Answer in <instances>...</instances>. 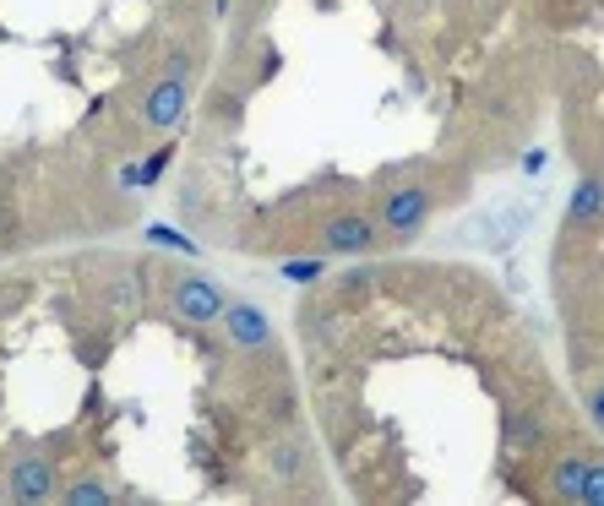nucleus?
<instances>
[{
  "label": "nucleus",
  "instance_id": "nucleus-2",
  "mask_svg": "<svg viewBox=\"0 0 604 506\" xmlns=\"http://www.w3.org/2000/svg\"><path fill=\"white\" fill-rule=\"evenodd\" d=\"M425 213H430V191H425V185H403V191H392L387 207H381V218H387L392 234H414L419 224H425Z\"/></svg>",
  "mask_w": 604,
  "mask_h": 506
},
{
  "label": "nucleus",
  "instance_id": "nucleus-1",
  "mask_svg": "<svg viewBox=\"0 0 604 506\" xmlns=\"http://www.w3.org/2000/svg\"><path fill=\"white\" fill-rule=\"evenodd\" d=\"M180 115H186V71H169V77H158L153 93H147V126L169 131Z\"/></svg>",
  "mask_w": 604,
  "mask_h": 506
},
{
  "label": "nucleus",
  "instance_id": "nucleus-5",
  "mask_svg": "<svg viewBox=\"0 0 604 506\" xmlns=\"http://www.w3.org/2000/svg\"><path fill=\"white\" fill-rule=\"evenodd\" d=\"M371 218L365 213H338V218H327V229H322V245L327 251H365L371 245Z\"/></svg>",
  "mask_w": 604,
  "mask_h": 506
},
{
  "label": "nucleus",
  "instance_id": "nucleus-6",
  "mask_svg": "<svg viewBox=\"0 0 604 506\" xmlns=\"http://www.w3.org/2000/svg\"><path fill=\"white\" fill-rule=\"evenodd\" d=\"M224 322H229L240 349H267L273 343V327H267V316L256 305H224Z\"/></svg>",
  "mask_w": 604,
  "mask_h": 506
},
{
  "label": "nucleus",
  "instance_id": "nucleus-4",
  "mask_svg": "<svg viewBox=\"0 0 604 506\" xmlns=\"http://www.w3.org/2000/svg\"><path fill=\"white\" fill-rule=\"evenodd\" d=\"M175 311L186 316V322H213V316H224V294L202 278H180L175 283Z\"/></svg>",
  "mask_w": 604,
  "mask_h": 506
},
{
  "label": "nucleus",
  "instance_id": "nucleus-9",
  "mask_svg": "<svg viewBox=\"0 0 604 506\" xmlns=\"http://www.w3.org/2000/svg\"><path fill=\"white\" fill-rule=\"evenodd\" d=\"M283 273H289L294 283H305V278H322V262H289Z\"/></svg>",
  "mask_w": 604,
  "mask_h": 506
},
{
  "label": "nucleus",
  "instance_id": "nucleus-7",
  "mask_svg": "<svg viewBox=\"0 0 604 506\" xmlns=\"http://www.w3.org/2000/svg\"><path fill=\"white\" fill-rule=\"evenodd\" d=\"M572 224H599V180L594 175H583V185H577V196H572Z\"/></svg>",
  "mask_w": 604,
  "mask_h": 506
},
{
  "label": "nucleus",
  "instance_id": "nucleus-8",
  "mask_svg": "<svg viewBox=\"0 0 604 506\" xmlns=\"http://www.w3.org/2000/svg\"><path fill=\"white\" fill-rule=\"evenodd\" d=\"M66 501H77V506H104L109 490H104V485H77V490H66Z\"/></svg>",
  "mask_w": 604,
  "mask_h": 506
},
{
  "label": "nucleus",
  "instance_id": "nucleus-3",
  "mask_svg": "<svg viewBox=\"0 0 604 506\" xmlns=\"http://www.w3.org/2000/svg\"><path fill=\"white\" fill-rule=\"evenodd\" d=\"M6 490L17 501H49V490H55V468L44 458H17L6 468Z\"/></svg>",
  "mask_w": 604,
  "mask_h": 506
}]
</instances>
